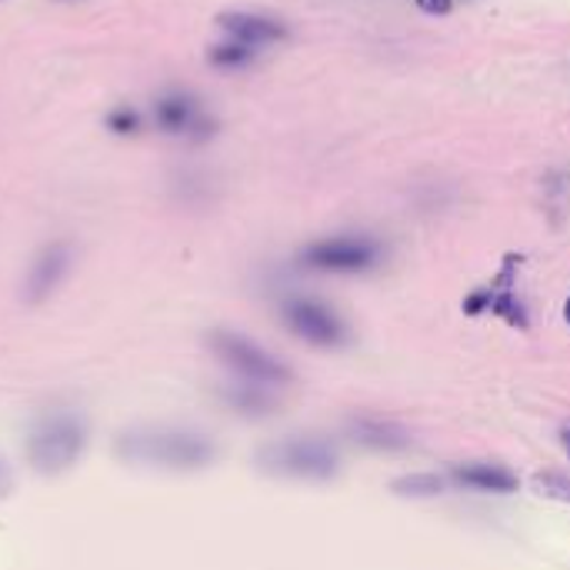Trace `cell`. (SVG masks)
<instances>
[{"label":"cell","instance_id":"cell-1","mask_svg":"<svg viewBox=\"0 0 570 570\" xmlns=\"http://www.w3.org/2000/svg\"><path fill=\"white\" fill-rule=\"evenodd\" d=\"M114 458L127 468H147L164 474H197L207 471L220 448L207 431L187 424H134L114 434Z\"/></svg>","mask_w":570,"mask_h":570},{"label":"cell","instance_id":"cell-2","mask_svg":"<svg viewBox=\"0 0 570 570\" xmlns=\"http://www.w3.org/2000/svg\"><path fill=\"white\" fill-rule=\"evenodd\" d=\"M90 448V424L73 407L40 411L23 438V461L40 478H60L73 471Z\"/></svg>","mask_w":570,"mask_h":570},{"label":"cell","instance_id":"cell-3","mask_svg":"<svg viewBox=\"0 0 570 570\" xmlns=\"http://www.w3.org/2000/svg\"><path fill=\"white\" fill-rule=\"evenodd\" d=\"M254 468L277 481L324 484L341 474V448L324 434H284L257 448Z\"/></svg>","mask_w":570,"mask_h":570},{"label":"cell","instance_id":"cell-4","mask_svg":"<svg viewBox=\"0 0 570 570\" xmlns=\"http://www.w3.org/2000/svg\"><path fill=\"white\" fill-rule=\"evenodd\" d=\"M207 351L214 354L217 364H224L234 381H250V384H264V387H287L294 381V371L271 354L264 344H257L254 337L230 331V327H214L204 337Z\"/></svg>","mask_w":570,"mask_h":570},{"label":"cell","instance_id":"cell-5","mask_svg":"<svg viewBox=\"0 0 570 570\" xmlns=\"http://www.w3.org/2000/svg\"><path fill=\"white\" fill-rule=\"evenodd\" d=\"M281 321H284V327H287L297 341H304V344H311V347L341 351V347L351 344V327H347V321H344L327 301H321V297H304V294L284 297V301H281Z\"/></svg>","mask_w":570,"mask_h":570},{"label":"cell","instance_id":"cell-6","mask_svg":"<svg viewBox=\"0 0 570 570\" xmlns=\"http://www.w3.org/2000/svg\"><path fill=\"white\" fill-rule=\"evenodd\" d=\"M381 244L367 234H337L304 247L301 264L321 274H367L381 264Z\"/></svg>","mask_w":570,"mask_h":570},{"label":"cell","instance_id":"cell-7","mask_svg":"<svg viewBox=\"0 0 570 570\" xmlns=\"http://www.w3.org/2000/svg\"><path fill=\"white\" fill-rule=\"evenodd\" d=\"M70 264H73V244H70V240H50V244H43V247L33 254V261H30V267H27V274H23L20 301H23L27 307L47 304V301L60 291V284L67 281Z\"/></svg>","mask_w":570,"mask_h":570},{"label":"cell","instance_id":"cell-8","mask_svg":"<svg viewBox=\"0 0 570 570\" xmlns=\"http://www.w3.org/2000/svg\"><path fill=\"white\" fill-rule=\"evenodd\" d=\"M464 314H471V317H478V314H498L501 321H508L511 327H521V331H528V307L521 304V297L514 294V257H508L504 261V271L491 281V284H484V287H478L468 301H464Z\"/></svg>","mask_w":570,"mask_h":570},{"label":"cell","instance_id":"cell-9","mask_svg":"<svg viewBox=\"0 0 570 570\" xmlns=\"http://www.w3.org/2000/svg\"><path fill=\"white\" fill-rule=\"evenodd\" d=\"M347 438L371 454H404L414 448L411 428L381 414H357L347 421Z\"/></svg>","mask_w":570,"mask_h":570},{"label":"cell","instance_id":"cell-10","mask_svg":"<svg viewBox=\"0 0 570 570\" xmlns=\"http://www.w3.org/2000/svg\"><path fill=\"white\" fill-rule=\"evenodd\" d=\"M154 114H157V127L164 134H190V137H210L214 134V120L200 110V104L184 94V90H174V94H164L157 104H154Z\"/></svg>","mask_w":570,"mask_h":570},{"label":"cell","instance_id":"cell-11","mask_svg":"<svg viewBox=\"0 0 570 570\" xmlns=\"http://www.w3.org/2000/svg\"><path fill=\"white\" fill-rule=\"evenodd\" d=\"M448 481L454 488L464 491H478V494H514L521 488L518 474L508 471L504 464H491V461H461L448 468Z\"/></svg>","mask_w":570,"mask_h":570},{"label":"cell","instance_id":"cell-12","mask_svg":"<svg viewBox=\"0 0 570 570\" xmlns=\"http://www.w3.org/2000/svg\"><path fill=\"white\" fill-rule=\"evenodd\" d=\"M277 387H264V384H250V381H230L217 391L220 404L247 421H264L274 417L281 411V397L274 394Z\"/></svg>","mask_w":570,"mask_h":570},{"label":"cell","instance_id":"cell-13","mask_svg":"<svg viewBox=\"0 0 570 570\" xmlns=\"http://www.w3.org/2000/svg\"><path fill=\"white\" fill-rule=\"evenodd\" d=\"M217 27L230 37L240 40L247 47H261V43H274L287 37V27L274 17H261V13H247V10H224L217 17Z\"/></svg>","mask_w":570,"mask_h":570},{"label":"cell","instance_id":"cell-14","mask_svg":"<svg viewBox=\"0 0 570 570\" xmlns=\"http://www.w3.org/2000/svg\"><path fill=\"white\" fill-rule=\"evenodd\" d=\"M448 474H434V471H414L404 478L391 481V491L397 498H411V501H424V498H441L448 491Z\"/></svg>","mask_w":570,"mask_h":570},{"label":"cell","instance_id":"cell-15","mask_svg":"<svg viewBox=\"0 0 570 570\" xmlns=\"http://www.w3.org/2000/svg\"><path fill=\"white\" fill-rule=\"evenodd\" d=\"M207 57H210V63L220 67V70H240V67H247V63L254 60V47H247V43H240V40H227V43L210 47Z\"/></svg>","mask_w":570,"mask_h":570},{"label":"cell","instance_id":"cell-16","mask_svg":"<svg viewBox=\"0 0 570 570\" xmlns=\"http://www.w3.org/2000/svg\"><path fill=\"white\" fill-rule=\"evenodd\" d=\"M531 488L538 498L558 501V504H570V478L561 471H538L531 478Z\"/></svg>","mask_w":570,"mask_h":570},{"label":"cell","instance_id":"cell-17","mask_svg":"<svg viewBox=\"0 0 570 570\" xmlns=\"http://www.w3.org/2000/svg\"><path fill=\"white\" fill-rule=\"evenodd\" d=\"M107 127L114 130V134H137L140 130V114L137 110H130V107H114L110 114H107Z\"/></svg>","mask_w":570,"mask_h":570},{"label":"cell","instance_id":"cell-18","mask_svg":"<svg viewBox=\"0 0 570 570\" xmlns=\"http://www.w3.org/2000/svg\"><path fill=\"white\" fill-rule=\"evenodd\" d=\"M10 491H13V474H10L7 461L0 458V501H3V498H10Z\"/></svg>","mask_w":570,"mask_h":570},{"label":"cell","instance_id":"cell-19","mask_svg":"<svg viewBox=\"0 0 570 570\" xmlns=\"http://www.w3.org/2000/svg\"><path fill=\"white\" fill-rule=\"evenodd\" d=\"M417 7L424 13H448L451 10V0H417Z\"/></svg>","mask_w":570,"mask_h":570},{"label":"cell","instance_id":"cell-20","mask_svg":"<svg viewBox=\"0 0 570 570\" xmlns=\"http://www.w3.org/2000/svg\"><path fill=\"white\" fill-rule=\"evenodd\" d=\"M561 448H564V454H568L570 461V421L561 428Z\"/></svg>","mask_w":570,"mask_h":570},{"label":"cell","instance_id":"cell-21","mask_svg":"<svg viewBox=\"0 0 570 570\" xmlns=\"http://www.w3.org/2000/svg\"><path fill=\"white\" fill-rule=\"evenodd\" d=\"M564 321L570 324V297H568V304H564Z\"/></svg>","mask_w":570,"mask_h":570}]
</instances>
